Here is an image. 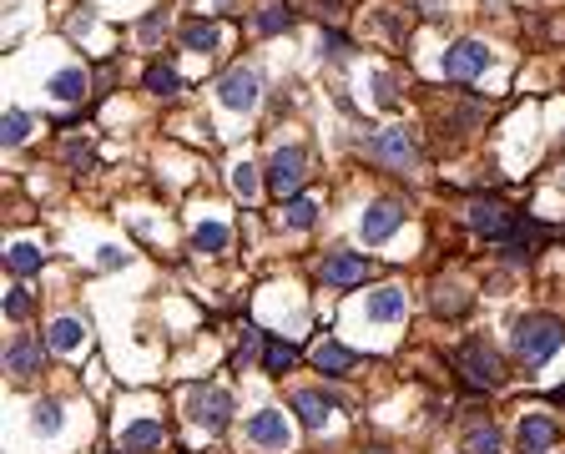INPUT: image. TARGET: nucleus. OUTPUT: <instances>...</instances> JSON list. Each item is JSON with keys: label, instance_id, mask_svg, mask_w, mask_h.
Returning <instances> with one entry per match:
<instances>
[{"label": "nucleus", "instance_id": "10", "mask_svg": "<svg viewBox=\"0 0 565 454\" xmlns=\"http://www.w3.org/2000/svg\"><path fill=\"white\" fill-rule=\"evenodd\" d=\"M248 444H263V450H288V414L278 409H263L248 419Z\"/></svg>", "mask_w": 565, "mask_h": 454}, {"label": "nucleus", "instance_id": "7", "mask_svg": "<svg viewBox=\"0 0 565 454\" xmlns=\"http://www.w3.org/2000/svg\"><path fill=\"white\" fill-rule=\"evenodd\" d=\"M192 424L197 429H207V434H218L222 424H227V414H233V399L222 389H192Z\"/></svg>", "mask_w": 565, "mask_h": 454}, {"label": "nucleus", "instance_id": "34", "mask_svg": "<svg viewBox=\"0 0 565 454\" xmlns=\"http://www.w3.org/2000/svg\"><path fill=\"white\" fill-rule=\"evenodd\" d=\"M66 157H71V167H92V147H81V141H76Z\"/></svg>", "mask_w": 565, "mask_h": 454}, {"label": "nucleus", "instance_id": "23", "mask_svg": "<svg viewBox=\"0 0 565 454\" xmlns=\"http://www.w3.org/2000/svg\"><path fill=\"white\" fill-rule=\"evenodd\" d=\"M5 263H11V273H20V278H31V273H41V263H46V252L31 248V243H16V248L5 252Z\"/></svg>", "mask_w": 565, "mask_h": 454}, {"label": "nucleus", "instance_id": "2", "mask_svg": "<svg viewBox=\"0 0 565 454\" xmlns=\"http://www.w3.org/2000/svg\"><path fill=\"white\" fill-rule=\"evenodd\" d=\"M455 374L470 384V389H500L505 384V363L500 354L485 344V339H470V344L455 354Z\"/></svg>", "mask_w": 565, "mask_h": 454}, {"label": "nucleus", "instance_id": "17", "mask_svg": "<svg viewBox=\"0 0 565 454\" xmlns=\"http://www.w3.org/2000/svg\"><path fill=\"white\" fill-rule=\"evenodd\" d=\"M157 444H162V424H152V419L126 424L122 429V450L126 454H147V450H157Z\"/></svg>", "mask_w": 565, "mask_h": 454}, {"label": "nucleus", "instance_id": "20", "mask_svg": "<svg viewBox=\"0 0 565 454\" xmlns=\"http://www.w3.org/2000/svg\"><path fill=\"white\" fill-rule=\"evenodd\" d=\"M298 363V348L293 344H282V339H263V369L267 374H288Z\"/></svg>", "mask_w": 565, "mask_h": 454}, {"label": "nucleus", "instance_id": "32", "mask_svg": "<svg viewBox=\"0 0 565 454\" xmlns=\"http://www.w3.org/2000/svg\"><path fill=\"white\" fill-rule=\"evenodd\" d=\"M233 187L243 192V197H258V167H252V162L233 167Z\"/></svg>", "mask_w": 565, "mask_h": 454}, {"label": "nucleus", "instance_id": "3", "mask_svg": "<svg viewBox=\"0 0 565 454\" xmlns=\"http://www.w3.org/2000/svg\"><path fill=\"white\" fill-rule=\"evenodd\" d=\"M303 177H308V157H303V147H278L273 162H267V192H273L278 203H293V192L303 187Z\"/></svg>", "mask_w": 565, "mask_h": 454}, {"label": "nucleus", "instance_id": "12", "mask_svg": "<svg viewBox=\"0 0 565 454\" xmlns=\"http://www.w3.org/2000/svg\"><path fill=\"white\" fill-rule=\"evenodd\" d=\"M555 439H561V429H555L545 414H525V419H520V450L525 454H550Z\"/></svg>", "mask_w": 565, "mask_h": 454}, {"label": "nucleus", "instance_id": "13", "mask_svg": "<svg viewBox=\"0 0 565 454\" xmlns=\"http://www.w3.org/2000/svg\"><path fill=\"white\" fill-rule=\"evenodd\" d=\"M409 308L404 288H378V293H369V303H363V314L374 318V323H399Z\"/></svg>", "mask_w": 565, "mask_h": 454}, {"label": "nucleus", "instance_id": "14", "mask_svg": "<svg viewBox=\"0 0 565 454\" xmlns=\"http://www.w3.org/2000/svg\"><path fill=\"white\" fill-rule=\"evenodd\" d=\"M41 354H46L41 344H31V339H16V344L5 348V374L26 384V378H31L36 369H41Z\"/></svg>", "mask_w": 565, "mask_h": 454}, {"label": "nucleus", "instance_id": "33", "mask_svg": "<svg viewBox=\"0 0 565 454\" xmlns=\"http://www.w3.org/2000/svg\"><path fill=\"white\" fill-rule=\"evenodd\" d=\"M162 26H167V16H162V11H157V16H147V20H141V41H157Z\"/></svg>", "mask_w": 565, "mask_h": 454}, {"label": "nucleus", "instance_id": "4", "mask_svg": "<svg viewBox=\"0 0 565 454\" xmlns=\"http://www.w3.org/2000/svg\"><path fill=\"white\" fill-rule=\"evenodd\" d=\"M465 222H470L480 237H495V243H510V233H515V212L500 203V197H470L465 203Z\"/></svg>", "mask_w": 565, "mask_h": 454}, {"label": "nucleus", "instance_id": "21", "mask_svg": "<svg viewBox=\"0 0 565 454\" xmlns=\"http://www.w3.org/2000/svg\"><path fill=\"white\" fill-rule=\"evenodd\" d=\"M141 81H147V92H152V96H177V92H182V76H177L167 61H152Z\"/></svg>", "mask_w": 565, "mask_h": 454}, {"label": "nucleus", "instance_id": "28", "mask_svg": "<svg viewBox=\"0 0 565 454\" xmlns=\"http://www.w3.org/2000/svg\"><path fill=\"white\" fill-rule=\"evenodd\" d=\"M465 454H505L500 429H474V434L465 439Z\"/></svg>", "mask_w": 565, "mask_h": 454}, {"label": "nucleus", "instance_id": "1", "mask_svg": "<svg viewBox=\"0 0 565 454\" xmlns=\"http://www.w3.org/2000/svg\"><path fill=\"white\" fill-rule=\"evenodd\" d=\"M561 344H565V323H561V318L530 314V318H520V323H515V354H520V363H545Z\"/></svg>", "mask_w": 565, "mask_h": 454}, {"label": "nucleus", "instance_id": "25", "mask_svg": "<svg viewBox=\"0 0 565 454\" xmlns=\"http://www.w3.org/2000/svg\"><path fill=\"white\" fill-rule=\"evenodd\" d=\"M51 96L81 101V96H86V71H56V76H51Z\"/></svg>", "mask_w": 565, "mask_h": 454}, {"label": "nucleus", "instance_id": "26", "mask_svg": "<svg viewBox=\"0 0 565 454\" xmlns=\"http://www.w3.org/2000/svg\"><path fill=\"white\" fill-rule=\"evenodd\" d=\"M192 243H197V252H227V243H233V233H227L222 222H203V227L192 233Z\"/></svg>", "mask_w": 565, "mask_h": 454}, {"label": "nucleus", "instance_id": "29", "mask_svg": "<svg viewBox=\"0 0 565 454\" xmlns=\"http://www.w3.org/2000/svg\"><path fill=\"white\" fill-rule=\"evenodd\" d=\"M0 137H5V147H20V141L31 137V116L26 111H5V131Z\"/></svg>", "mask_w": 565, "mask_h": 454}, {"label": "nucleus", "instance_id": "9", "mask_svg": "<svg viewBox=\"0 0 565 454\" xmlns=\"http://www.w3.org/2000/svg\"><path fill=\"white\" fill-rule=\"evenodd\" d=\"M218 96L227 111H248L258 107V76H252L248 66H237V71H227V76L218 81Z\"/></svg>", "mask_w": 565, "mask_h": 454}, {"label": "nucleus", "instance_id": "11", "mask_svg": "<svg viewBox=\"0 0 565 454\" xmlns=\"http://www.w3.org/2000/svg\"><path fill=\"white\" fill-rule=\"evenodd\" d=\"M323 278L333 288H359V283H369V258H359V252H329Z\"/></svg>", "mask_w": 565, "mask_h": 454}, {"label": "nucleus", "instance_id": "22", "mask_svg": "<svg viewBox=\"0 0 565 454\" xmlns=\"http://www.w3.org/2000/svg\"><path fill=\"white\" fill-rule=\"evenodd\" d=\"M252 26H258L263 36H278V31H288V26H293V11H288V5H278V0H267L263 11L252 16Z\"/></svg>", "mask_w": 565, "mask_h": 454}, {"label": "nucleus", "instance_id": "27", "mask_svg": "<svg viewBox=\"0 0 565 454\" xmlns=\"http://www.w3.org/2000/svg\"><path fill=\"white\" fill-rule=\"evenodd\" d=\"M31 424H36V434H61V404H56V399H41Z\"/></svg>", "mask_w": 565, "mask_h": 454}, {"label": "nucleus", "instance_id": "15", "mask_svg": "<svg viewBox=\"0 0 565 454\" xmlns=\"http://www.w3.org/2000/svg\"><path fill=\"white\" fill-rule=\"evenodd\" d=\"M293 409H298V419L308 424V429H323V424L333 419V399L318 389H298L293 394Z\"/></svg>", "mask_w": 565, "mask_h": 454}, {"label": "nucleus", "instance_id": "19", "mask_svg": "<svg viewBox=\"0 0 565 454\" xmlns=\"http://www.w3.org/2000/svg\"><path fill=\"white\" fill-rule=\"evenodd\" d=\"M46 344H51V348H61V354H71V348L86 344V329H81L76 318H56V323L46 329Z\"/></svg>", "mask_w": 565, "mask_h": 454}, {"label": "nucleus", "instance_id": "8", "mask_svg": "<svg viewBox=\"0 0 565 454\" xmlns=\"http://www.w3.org/2000/svg\"><path fill=\"white\" fill-rule=\"evenodd\" d=\"M399 222H404V207L384 197V203H369V207H363L359 233L369 237V243H384V237H394V233H399Z\"/></svg>", "mask_w": 565, "mask_h": 454}, {"label": "nucleus", "instance_id": "35", "mask_svg": "<svg viewBox=\"0 0 565 454\" xmlns=\"http://www.w3.org/2000/svg\"><path fill=\"white\" fill-rule=\"evenodd\" d=\"M323 51H329V56H344V36H338V31L323 36Z\"/></svg>", "mask_w": 565, "mask_h": 454}, {"label": "nucleus", "instance_id": "30", "mask_svg": "<svg viewBox=\"0 0 565 454\" xmlns=\"http://www.w3.org/2000/svg\"><path fill=\"white\" fill-rule=\"evenodd\" d=\"M465 308H470V298L459 288H434V314H465Z\"/></svg>", "mask_w": 565, "mask_h": 454}, {"label": "nucleus", "instance_id": "18", "mask_svg": "<svg viewBox=\"0 0 565 454\" xmlns=\"http://www.w3.org/2000/svg\"><path fill=\"white\" fill-rule=\"evenodd\" d=\"M182 46L197 51V56H212L218 51V20H187L182 26Z\"/></svg>", "mask_w": 565, "mask_h": 454}, {"label": "nucleus", "instance_id": "24", "mask_svg": "<svg viewBox=\"0 0 565 454\" xmlns=\"http://www.w3.org/2000/svg\"><path fill=\"white\" fill-rule=\"evenodd\" d=\"M282 222H288V227H314L318 222V203L314 197H293V203H282Z\"/></svg>", "mask_w": 565, "mask_h": 454}, {"label": "nucleus", "instance_id": "16", "mask_svg": "<svg viewBox=\"0 0 565 454\" xmlns=\"http://www.w3.org/2000/svg\"><path fill=\"white\" fill-rule=\"evenodd\" d=\"M354 363H359V354H348L344 344H333V339H323V344L314 348V369L318 374H348V369H354Z\"/></svg>", "mask_w": 565, "mask_h": 454}, {"label": "nucleus", "instance_id": "31", "mask_svg": "<svg viewBox=\"0 0 565 454\" xmlns=\"http://www.w3.org/2000/svg\"><path fill=\"white\" fill-rule=\"evenodd\" d=\"M31 308H36V303H31V288H11V293H5V318H16V323H20Z\"/></svg>", "mask_w": 565, "mask_h": 454}, {"label": "nucleus", "instance_id": "6", "mask_svg": "<svg viewBox=\"0 0 565 454\" xmlns=\"http://www.w3.org/2000/svg\"><path fill=\"white\" fill-rule=\"evenodd\" d=\"M489 66V46L485 41H455L444 51V76L450 81H474Z\"/></svg>", "mask_w": 565, "mask_h": 454}, {"label": "nucleus", "instance_id": "5", "mask_svg": "<svg viewBox=\"0 0 565 454\" xmlns=\"http://www.w3.org/2000/svg\"><path fill=\"white\" fill-rule=\"evenodd\" d=\"M369 157L384 162V167H399V172H409V167L419 162V147H414V137H409L404 126H389V131H378V137L369 141Z\"/></svg>", "mask_w": 565, "mask_h": 454}]
</instances>
